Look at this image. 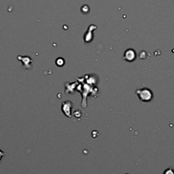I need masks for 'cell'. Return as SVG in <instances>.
<instances>
[{"label": "cell", "instance_id": "obj_1", "mask_svg": "<svg viewBox=\"0 0 174 174\" xmlns=\"http://www.w3.org/2000/svg\"><path fill=\"white\" fill-rule=\"evenodd\" d=\"M136 94L139 99L141 100L142 102H150L153 97L152 92L148 89H142L137 90Z\"/></svg>", "mask_w": 174, "mask_h": 174}, {"label": "cell", "instance_id": "obj_2", "mask_svg": "<svg viewBox=\"0 0 174 174\" xmlns=\"http://www.w3.org/2000/svg\"><path fill=\"white\" fill-rule=\"evenodd\" d=\"M136 58V51L132 49H129L125 52L123 59L125 61H129V62H132Z\"/></svg>", "mask_w": 174, "mask_h": 174}, {"label": "cell", "instance_id": "obj_3", "mask_svg": "<svg viewBox=\"0 0 174 174\" xmlns=\"http://www.w3.org/2000/svg\"><path fill=\"white\" fill-rule=\"evenodd\" d=\"M72 106V103L71 102H69V101H66V102H64L62 103V107H61V109H62L63 114H65L66 116L69 118L72 116L71 115Z\"/></svg>", "mask_w": 174, "mask_h": 174}, {"label": "cell", "instance_id": "obj_4", "mask_svg": "<svg viewBox=\"0 0 174 174\" xmlns=\"http://www.w3.org/2000/svg\"><path fill=\"white\" fill-rule=\"evenodd\" d=\"M64 63H65L64 62V60L61 58H59L58 59H57V61H56V64L59 67L63 66L64 65Z\"/></svg>", "mask_w": 174, "mask_h": 174}, {"label": "cell", "instance_id": "obj_5", "mask_svg": "<svg viewBox=\"0 0 174 174\" xmlns=\"http://www.w3.org/2000/svg\"><path fill=\"white\" fill-rule=\"evenodd\" d=\"M163 174H174V171L171 168H169L165 171Z\"/></svg>", "mask_w": 174, "mask_h": 174}, {"label": "cell", "instance_id": "obj_6", "mask_svg": "<svg viewBox=\"0 0 174 174\" xmlns=\"http://www.w3.org/2000/svg\"><path fill=\"white\" fill-rule=\"evenodd\" d=\"M5 156V152L2 150H0V161H2V159Z\"/></svg>", "mask_w": 174, "mask_h": 174}]
</instances>
